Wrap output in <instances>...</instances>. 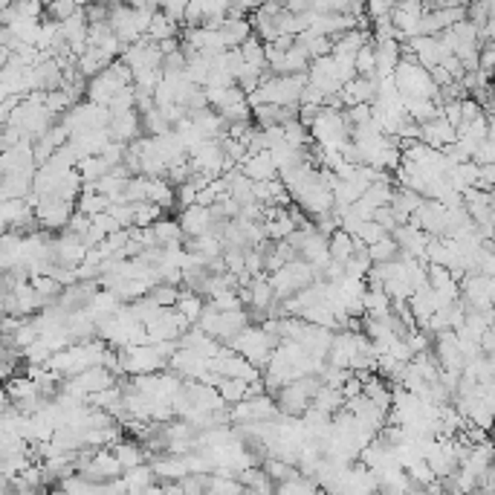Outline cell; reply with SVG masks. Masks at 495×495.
Listing matches in <instances>:
<instances>
[{"mask_svg":"<svg viewBox=\"0 0 495 495\" xmlns=\"http://www.w3.org/2000/svg\"><path fill=\"white\" fill-rule=\"evenodd\" d=\"M145 203H151V206H157V209H171V206H177V200H174V185L168 182V180H148L145 182Z\"/></svg>","mask_w":495,"mask_h":495,"instance_id":"6da1fadb","label":"cell"},{"mask_svg":"<svg viewBox=\"0 0 495 495\" xmlns=\"http://www.w3.org/2000/svg\"><path fill=\"white\" fill-rule=\"evenodd\" d=\"M218 33L226 44V50H238L246 38L252 35V29H250V21H235V18H226L221 26H218Z\"/></svg>","mask_w":495,"mask_h":495,"instance_id":"7a4b0ae2","label":"cell"}]
</instances>
